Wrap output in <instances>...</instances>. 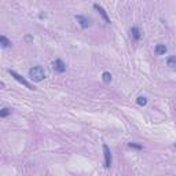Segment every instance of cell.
<instances>
[{
	"label": "cell",
	"instance_id": "cell-1",
	"mask_svg": "<svg viewBox=\"0 0 176 176\" xmlns=\"http://www.w3.org/2000/svg\"><path fill=\"white\" fill-rule=\"evenodd\" d=\"M29 77L32 78L33 81L40 83L46 78V73H44V69L41 66H33L29 69Z\"/></svg>",
	"mask_w": 176,
	"mask_h": 176
},
{
	"label": "cell",
	"instance_id": "cell-2",
	"mask_svg": "<svg viewBox=\"0 0 176 176\" xmlns=\"http://www.w3.org/2000/svg\"><path fill=\"white\" fill-rule=\"evenodd\" d=\"M8 73H10V74L13 76V77L15 78V80H17V81H18V83H21V84H22V85H25L26 88H29V90H36V88L33 87V85L30 84V83H28V81H26V80H25V78L22 77V76H21V74H18V73H17V72H14V70H8Z\"/></svg>",
	"mask_w": 176,
	"mask_h": 176
},
{
	"label": "cell",
	"instance_id": "cell-3",
	"mask_svg": "<svg viewBox=\"0 0 176 176\" xmlns=\"http://www.w3.org/2000/svg\"><path fill=\"white\" fill-rule=\"evenodd\" d=\"M103 153H105V168H110L111 166V153L106 143H103Z\"/></svg>",
	"mask_w": 176,
	"mask_h": 176
},
{
	"label": "cell",
	"instance_id": "cell-4",
	"mask_svg": "<svg viewBox=\"0 0 176 176\" xmlns=\"http://www.w3.org/2000/svg\"><path fill=\"white\" fill-rule=\"evenodd\" d=\"M52 69L58 73H63L66 70V65L63 63L62 59H55V61L52 62Z\"/></svg>",
	"mask_w": 176,
	"mask_h": 176
},
{
	"label": "cell",
	"instance_id": "cell-5",
	"mask_svg": "<svg viewBox=\"0 0 176 176\" xmlns=\"http://www.w3.org/2000/svg\"><path fill=\"white\" fill-rule=\"evenodd\" d=\"M76 21H77L78 25L81 26L83 29H87V28H90V26H91L90 20H88L87 17H84V15H76Z\"/></svg>",
	"mask_w": 176,
	"mask_h": 176
},
{
	"label": "cell",
	"instance_id": "cell-6",
	"mask_svg": "<svg viewBox=\"0 0 176 176\" xmlns=\"http://www.w3.org/2000/svg\"><path fill=\"white\" fill-rule=\"evenodd\" d=\"M94 8H95V10H96V11H98V13L102 15V18L105 20V22H106V23H110V18L108 17V14H106V11H105L103 7L99 6L98 3H95V4H94Z\"/></svg>",
	"mask_w": 176,
	"mask_h": 176
},
{
	"label": "cell",
	"instance_id": "cell-7",
	"mask_svg": "<svg viewBox=\"0 0 176 176\" xmlns=\"http://www.w3.org/2000/svg\"><path fill=\"white\" fill-rule=\"evenodd\" d=\"M154 51H156L157 55H164L166 52V46L165 44H157L156 48H154Z\"/></svg>",
	"mask_w": 176,
	"mask_h": 176
},
{
	"label": "cell",
	"instance_id": "cell-8",
	"mask_svg": "<svg viewBox=\"0 0 176 176\" xmlns=\"http://www.w3.org/2000/svg\"><path fill=\"white\" fill-rule=\"evenodd\" d=\"M131 36H132V39L134 40H139L140 39V30L139 28H136V26H134V28H131Z\"/></svg>",
	"mask_w": 176,
	"mask_h": 176
},
{
	"label": "cell",
	"instance_id": "cell-9",
	"mask_svg": "<svg viewBox=\"0 0 176 176\" xmlns=\"http://www.w3.org/2000/svg\"><path fill=\"white\" fill-rule=\"evenodd\" d=\"M0 44H2V47H3V48H7V47L11 46V41L7 39L4 35H2V36H0Z\"/></svg>",
	"mask_w": 176,
	"mask_h": 176
},
{
	"label": "cell",
	"instance_id": "cell-10",
	"mask_svg": "<svg viewBox=\"0 0 176 176\" xmlns=\"http://www.w3.org/2000/svg\"><path fill=\"white\" fill-rule=\"evenodd\" d=\"M102 80H103L105 84H109V83L111 81V74H110V72H103V73H102Z\"/></svg>",
	"mask_w": 176,
	"mask_h": 176
},
{
	"label": "cell",
	"instance_id": "cell-11",
	"mask_svg": "<svg viewBox=\"0 0 176 176\" xmlns=\"http://www.w3.org/2000/svg\"><path fill=\"white\" fill-rule=\"evenodd\" d=\"M166 65L171 68H176V55H172L166 59Z\"/></svg>",
	"mask_w": 176,
	"mask_h": 176
},
{
	"label": "cell",
	"instance_id": "cell-12",
	"mask_svg": "<svg viewBox=\"0 0 176 176\" xmlns=\"http://www.w3.org/2000/svg\"><path fill=\"white\" fill-rule=\"evenodd\" d=\"M136 103L139 105V106H146V105H147V99L144 98V96H139V98L136 99Z\"/></svg>",
	"mask_w": 176,
	"mask_h": 176
},
{
	"label": "cell",
	"instance_id": "cell-13",
	"mask_svg": "<svg viewBox=\"0 0 176 176\" xmlns=\"http://www.w3.org/2000/svg\"><path fill=\"white\" fill-rule=\"evenodd\" d=\"M8 114H11V110L8 108H3L2 109V111H0V117H7V116H8Z\"/></svg>",
	"mask_w": 176,
	"mask_h": 176
},
{
	"label": "cell",
	"instance_id": "cell-14",
	"mask_svg": "<svg viewBox=\"0 0 176 176\" xmlns=\"http://www.w3.org/2000/svg\"><path fill=\"white\" fill-rule=\"evenodd\" d=\"M129 147H135V149H138V150L142 149V146H140V144H136V143H129Z\"/></svg>",
	"mask_w": 176,
	"mask_h": 176
},
{
	"label": "cell",
	"instance_id": "cell-15",
	"mask_svg": "<svg viewBox=\"0 0 176 176\" xmlns=\"http://www.w3.org/2000/svg\"><path fill=\"white\" fill-rule=\"evenodd\" d=\"M25 41H26V43H30V41H33V37L30 36V35H28V36H25Z\"/></svg>",
	"mask_w": 176,
	"mask_h": 176
}]
</instances>
